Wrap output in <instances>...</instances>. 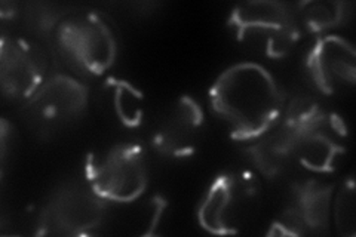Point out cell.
<instances>
[{
    "mask_svg": "<svg viewBox=\"0 0 356 237\" xmlns=\"http://www.w3.org/2000/svg\"><path fill=\"white\" fill-rule=\"evenodd\" d=\"M85 181L108 203L128 205L149 187L147 150L138 141H124L86 156Z\"/></svg>",
    "mask_w": 356,
    "mask_h": 237,
    "instance_id": "5",
    "label": "cell"
},
{
    "mask_svg": "<svg viewBox=\"0 0 356 237\" xmlns=\"http://www.w3.org/2000/svg\"><path fill=\"white\" fill-rule=\"evenodd\" d=\"M334 184L310 178L291 186L289 202L276 218L269 236H324L331 225Z\"/></svg>",
    "mask_w": 356,
    "mask_h": 237,
    "instance_id": "10",
    "label": "cell"
},
{
    "mask_svg": "<svg viewBox=\"0 0 356 237\" xmlns=\"http://www.w3.org/2000/svg\"><path fill=\"white\" fill-rule=\"evenodd\" d=\"M209 103L227 123L233 140L252 142L281 120L286 95L263 64L242 61L218 74L209 89Z\"/></svg>",
    "mask_w": 356,
    "mask_h": 237,
    "instance_id": "1",
    "label": "cell"
},
{
    "mask_svg": "<svg viewBox=\"0 0 356 237\" xmlns=\"http://www.w3.org/2000/svg\"><path fill=\"white\" fill-rule=\"evenodd\" d=\"M353 5L341 0H307L294 5L300 26L312 35H328L350 19Z\"/></svg>",
    "mask_w": 356,
    "mask_h": 237,
    "instance_id": "14",
    "label": "cell"
},
{
    "mask_svg": "<svg viewBox=\"0 0 356 237\" xmlns=\"http://www.w3.org/2000/svg\"><path fill=\"white\" fill-rule=\"evenodd\" d=\"M110 203L99 197L85 178L55 187L38 213V236L79 237L95 234L107 217Z\"/></svg>",
    "mask_w": 356,
    "mask_h": 237,
    "instance_id": "7",
    "label": "cell"
},
{
    "mask_svg": "<svg viewBox=\"0 0 356 237\" xmlns=\"http://www.w3.org/2000/svg\"><path fill=\"white\" fill-rule=\"evenodd\" d=\"M205 113L191 95H181L166 110L156 126L152 147L165 159L180 161L192 157L202 140Z\"/></svg>",
    "mask_w": 356,
    "mask_h": 237,
    "instance_id": "12",
    "label": "cell"
},
{
    "mask_svg": "<svg viewBox=\"0 0 356 237\" xmlns=\"http://www.w3.org/2000/svg\"><path fill=\"white\" fill-rule=\"evenodd\" d=\"M327 113L309 97L293 98L286 103L281 120L263 137L245 147L250 162L264 178H277L294 159L297 144L303 135Z\"/></svg>",
    "mask_w": 356,
    "mask_h": 237,
    "instance_id": "8",
    "label": "cell"
},
{
    "mask_svg": "<svg viewBox=\"0 0 356 237\" xmlns=\"http://www.w3.org/2000/svg\"><path fill=\"white\" fill-rule=\"evenodd\" d=\"M107 83V82H106ZM106 98L118 120L128 128L138 126L143 116V95L128 82L111 79L106 85Z\"/></svg>",
    "mask_w": 356,
    "mask_h": 237,
    "instance_id": "15",
    "label": "cell"
},
{
    "mask_svg": "<svg viewBox=\"0 0 356 237\" xmlns=\"http://www.w3.org/2000/svg\"><path fill=\"white\" fill-rule=\"evenodd\" d=\"M348 128L340 116L327 113L297 144L294 159L300 166L315 174H330L346 153Z\"/></svg>",
    "mask_w": 356,
    "mask_h": 237,
    "instance_id": "13",
    "label": "cell"
},
{
    "mask_svg": "<svg viewBox=\"0 0 356 237\" xmlns=\"http://www.w3.org/2000/svg\"><path fill=\"white\" fill-rule=\"evenodd\" d=\"M306 73L316 91L328 97L346 94L356 79L353 43L331 33L318 36L306 56Z\"/></svg>",
    "mask_w": 356,
    "mask_h": 237,
    "instance_id": "11",
    "label": "cell"
},
{
    "mask_svg": "<svg viewBox=\"0 0 356 237\" xmlns=\"http://www.w3.org/2000/svg\"><path fill=\"white\" fill-rule=\"evenodd\" d=\"M49 76V54L36 39L2 33L0 85L6 99L22 103Z\"/></svg>",
    "mask_w": 356,
    "mask_h": 237,
    "instance_id": "9",
    "label": "cell"
},
{
    "mask_svg": "<svg viewBox=\"0 0 356 237\" xmlns=\"http://www.w3.org/2000/svg\"><path fill=\"white\" fill-rule=\"evenodd\" d=\"M227 26L233 36L252 54L282 60L302 39L296 9L276 0H252L232 9Z\"/></svg>",
    "mask_w": 356,
    "mask_h": 237,
    "instance_id": "3",
    "label": "cell"
},
{
    "mask_svg": "<svg viewBox=\"0 0 356 237\" xmlns=\"http://www.w3.org/2000/svg\"><path fill=\"white\" fill-rule=\"evenodd\" d=\"M51 42L63 63L83 77L103 76L118 56L113 24L94 9L67 13L55 27Z\"/></svg>",
    "mask_w": 356,
    "mask_h": 237,
    "instance_id": "2",
    "label": "cell"
},
{
    "mask_svg": "<svg viewBox=\"0 0 356 237\" xmlns=\"http://www.w3.org/2000/svg\"><path fill=\"white\" fill-rule=\"evenodd\" d=\"M261 203L263 191L257 175L245 169L222 172L200 199L197 222L209 234H239L257 218Z\"/></svg>",
    "mask_w": 356,
    "mask_h": 237,
    "instance_id": "4",
    "label": "cell"
},
{
    "mask_svg": "<svg viewBox=\"0 0 356 237\" xmlns=\"http://www.w3.org/2000/svg\"><path fill=\"white\" fill-rule=\"evenodd\" d=\"M355 203V178L353 175H349L344 178L331 206V218L334 220V227H336L337 234L341 237H355L356 234Z\"/></svg>",
    "mask_w": 356,
    "mask_h": 237,
    "instance_id": "16",
    "label": "cell"
},
{
    "mask_svg": "<svg viewBox=\"0 0 356 237\" xmlns=\"http://www.w3.org/2000/svg\"><path fill=\"white\" fill-rule=\"evenodd\" d=\"M88 108V85L72 74L55 73L22 101L19 115L38 138L51 140L81 123Z\"/></svg>",
    "mask_w": 356,
    "mask_h": 237,
    "instance_id": "6",
    "label": "cell"
}]
</instances>
